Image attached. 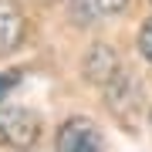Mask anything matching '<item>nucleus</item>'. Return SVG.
<instances>
[{
  "label": "nucleus",
  "mask_w": 152,
  "mask_h": 152,
  "mask_svg": "<svg viewBox=\"0 0 152 152\" xmlns=\"http://www.w3.org/2000/svg\"><path fill=\"white\" fill-rule=\"evenodd\" d=\"M85 71L91 81H112L115 71H118V58H115L112 48H95L85 61Z\"/></svg>",
  "instance_id": "5"
},
{
  "label": "nucleus",
  "mask_w": 152,
  "mask_h": 152,
  "mask_svg": "<svg viewBox=\"0 0 152 152\" xmlns=\"http://www.w3.org/2000/svg\"><path fill=\"white\" fill-rule=\"evenodd\" d=\"M129 0H71V14H75L78 24H91V20H102V17H112L125 10Z\"/></svg>",
  "instance_id": "4"
},
{
  "label": "nucleus",
  "mask_w": 152,
  "mask_h": 152,
  "mask_svg": "<svg viewBox=\"0 0 152 152\" xmlns=\"http://www.w3.org/2000/svg\"><path fill=\"white\" fill-rule=\"evenodd\" d=\"M17 85H20V71H4L0 75V98L10 91V88H17Z\"/></svg>",
  "instance_id": "7"
},
{
  "label": "nucleus",
  "mask_w": 152,
  "mask_h": 152,
  "mask_svg": "<svg viewBox=\"0 0 152 152\" xmlns=\"http://www.w3.org/2000/svg\"><path fill=\"white\" fill-rule=\"evenodd\" d=\"M24 41V14L14 0H0V58L20 48Z\"/></svg>",
  "instance_id": "3"
},
{
  "label": "nucleus",
  "mask_w": 152,
  "mask_h": 152,
  "mask_svg": "<svg viewBox=\"0 0 152 152\" xmlns=\"http://www.w3.org/2000/svg\"><path fill=\"white\" fill-rule=\"evenodd\" d=\"M41 139V118L27 108L7 105L0 108V145L10 149H31Z\"/></svg>",
  "instance_id": "1"
},
{
  "label": "nucleus",
  "mask_w": 152,
  "mask_h": 152,
  "mask_svg": "<svg viewBox=\"0 0 152 152\" xmlns=\"http://www.w3.org/2000/svg\"><path fill=\"white\" fill-rule=\"evenodd\" d=\"M58 152H102V135L88 118H68L58 132Z\"/></svg>",
  "instance_id": "2"
},
{
  "label": "nucleus",
  "mask_w": 152,
  "mask_h": 152,
  "mask_svg": "<svg viewBox=\"0 0 152 152\" xmlns=\"http://www.w3.org/2000/svg\"><path fill=\"white\" fill-rule=\"evenodd\" d=\"M139 51H142L145 61H152V17L142 24V31H139Z\"/></svg>",
  "instance_id": "6"
}]
</instances>
